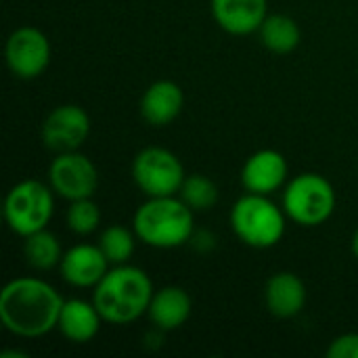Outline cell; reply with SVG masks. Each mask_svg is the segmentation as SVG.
Masks as SVG:
<instances>
[{
    "mask_svg": "<svg viewBox=\"0 0 358 358\" xmlns=\"http://www.w3.org/2000/svg\"><path fill=\"white\" fill-rule=\"evenodd\" d=\"M59 292L42 279H13L0 292V321L19 338H42L59 323L63 308Z\"/></svg>",
    "mask_w": 358,
    "mask_h": 358,
    "instance_id": "cell-1",
    "label": "cell"
},
{
    "mask_svg": "<svg viewBox=\"0 0 358 358\" xmlns=\"http://www.w3.org/2000/svg\"><path fill=\"white\" fill-rule=\"evenodd\" d=\"M153 283L143 268L115 264L96 283L92 302L103 321L113 325H128L149 310L153 298Z\"/></svg>",
    "mask_w": 358,
    "mask_h": 358,
    "instance_id": "cell-2",
    "label": "cell"
},
{
    "mask_svg": "<svg viewBox=\"0 0 358 358\" xmlns=\"http://www.w3.org/2000/svg\"><path fill=\"white\" fill-rule=\"evenodd\" d=\"M138 241L157 248H180L193 237V210L180 197H149L134 214Z\"/></svg>",
    "mask_w": 358,
    "mask_h": 358,
    "instance_id": "cell-3",
    "label": "cell"
},
{
    "mask_svg": "<svg viewBox=\"0 0 358 358\" xmlns=\"http://www.w3.org/2000/svg\"><path fill=\"white\" fill-rule=\"evenodd\" d=\"M285 216V210L273 203L268 195L248 193L233 206L231 227L245 245L266 250L283 239Z\"/></svg>",
    "mask_w": 358,
    "mask_h": 358,
    "instance_id": "cell-4",
    "label": "cell"
},
{
    "mask_svg": "<svg viewBox=\"0 0 358 358\" xmlns=\"http://www.w3.org/2000/svg\"><path fill=\"white\" fill-rule=\"evenodd\" d=\"M283 210L289 220L302 227H319L329 220L336 210V191L325 176L304 172L287 182Z\"/></svg>",
    "mask_w": 358,
    "mask_h": 358,
    "instance_id": "cell-5",
    "label": "cell"
},
{
    "mask_svg": "<svg viewBox=\"0 0 358 358\" xmlns=\"http://www.w3.org/2000/svg\"><path fill=\"white\" fill-rule=\"evenodd\" d=\"M50 189L52 187L29 178L17 182L8 191L4 199V220L15 235L25 239L46 229L55 212V199Z\"/></svg>",
    "mask_w": 358,
    "mask_h": 358,
    "instance_id": "cell-6",
    "label": "cell"
},
{
    "mask_svg": "<svg viewBox=\"0 0 358 358\" xmlns=\"http://www.w3.org/2000/svg\"><path fill=\"white\" fill-rule=\"evenodd\" d=\"M132 178L147 197L176 195L185 182L180 159L164 147H147L132 162Z\"/></svg>",
    "mask_w": 358,
    "mask_h": 358,
    "instance_id": "cell-7",
    "label": "cell"
},
{
    "mask_svg": "<svg viewBox=\"0 0 358 358\" xmlns=\"http://www.w3.org/2000/svg\"><path fill=\"white\" fill-rule=\"evenodd\" d=\"M48 182L63 199H86L92 197L99 187V172L86 155L78 151H65L50 162Z\"/></svg>",
    "mask_w": 358,
    "mask_h": 358,
    "instance_id": "cell-8",
    "label": "cell"
},
{
    "mask_svg": "<svg viewBox=\"0 0 358 358\" xmlns=\"http://www.w3.org/2000/svg\"><path fill=\"white\" fill-rule=\"evenodd\" d=\"M4 57L13 76L21 80H34L44 73L50 63V42L40 29L23 25L8 36Z\"/></svg>",
    "mask_w": 358,
    "mask_h": 358,
    "instance_id": "cell-9",
    "label": "cell"
},
{
    "mask_svg": "<svg viewBox=\"0 0 358 358\" xmlns=\"http://www.w3.org/2000/svg\"><path fill=\"white\" fill-rule=\"evenodd\" d=\"M90 134V117L78 105L55 107L42 124V143L55 153L78 151Z\"/></svg>",
    "mask_w": 358,
    "mask_h": 358,
    "instance_id": "cell-10",
    "label": "cell"
},
{
    "mask_svg": "<svg viewBox=\"0 0 358 358\" xmlns=\"http://www.w3.org/2000/svg\"><path fill=\"white\" fill-rule=\"evenodd\" d=\"M107 264L109 260L99 245L80 243L63 254L59 271L63 281L73 287H96V283L109 271Z\"/></svg>",
    "mask_w": 358,
    "mask_h": 358,
    "instance_id": "cell-11",
    "label": "cell"
},
{
    "mask_svg": "<svg viewBox=\"0 0 358 358\" xmlns=\"http://www.w3.org/2000/svg\"><path fill=\"white\" fill-rule=\"evenodd\" d=\"M287 159L275 149H262L248 157L241 170V182L248 193L271 195L287 180Z\"/></svg>",
    "mask_w": 358,
    "mask_h": 358,
    "instance_id": "cell-12",
    "label": "cell"
},
{
    "mask_svg": "<svg viewBox=\"0 0 358 358\" xmlns=\"http://www.w3.org/2000/svg\"><path fill=\"white\" fill-rule=\"evenodd\" d=\"M266 0H210L214 21L233 36L258 31L266 19Z\"/></svg>",
    "mask_w": 358,
    "mask_h": 358,
    "instance_id": "cell-13",
    "label": "cell"
},
{
    "mask_svg": "<svg viewBox=\"0 0 358 358\" xmlns=\"http://www.w3.org/2000/svg\"><path fill=\"white\" fill-rule=\"evenodd\" d=\"M185 105L182 88L172 80L153 82L141 99V115L147 124L162 128L172 124Z\"/></svg>",
    "mask_w": 358,
    "mask_h": 358,
    "instance_id": "cell-14",
    "label": "cell"
},
{
    "mask_svg": "<svg viewBox=\"0 0 358 358\" xmlns=\"http://www.w3.org/2000/svg\"><path fill=\"white\" fill-rule=\"evenodd\" d=\"M266 308L277 319H294L304 310L306 285L294 273H277L266 281Z\"/></svg>",
    "mask_w": 358,
    "mask_h": 358,
    "instance_id": "cell-15",
    "label": "cell"
},
{
    "mask_svg": "<svg viewBox=\"0 0 358 358\" xmlns=\"http://www.w3.org/2000/svg\"><path fill=\"white\" fill-rule=\"evenodd\" d=\"M191 298L182 287L168 285L153 294L149 304V319L162 331H174L182 327L191 317Z\"/></svg>",
    "mask_w": 358,
    "mask_h": 358,
    "instance_id": "cell-16",
    "label": "cell"
},
{
    "mask_svg": "<svg viewBox=\"0 0 358 358\" xmlns=\"http://www.w3.org/2000/svg\"><path fill=\"white\" fill-rule=\"evenodd\" d=\"M101 313L96 310L94 302H86V300H65L61 315H59V323L57 329L61 331L63 338H67L73 344H86L90 342L99 329H101Z\"/></svg>",
    "mask_w": 358,
    "mask_h": 358,
    "instance_id": "cell-17",
    "label": "cell"
},
{
    "mask_svg": "<svg viewBox=\"0 0 358 358\" xmlns=\"http://www.w3.org/2000/svg\"><path fill=\"white\" fill-rule=\"evenodd\" d=\"M258 31H260L262 44L271 52H277V55H287L296 50L302 40L300 25L287 15H266Z\"/></svg>",
    "mask_w": 358,
    "mask_h": 358,
    "instance_id": "cell-18",
    "label": "cell"
},
{
    "mask_svg": "<svg viewBox=\"0 0 358 358\" xmlns=\"http://www.w3.org/2000/svg\"><path fill=\"white\" fill-rule=\"evenodd\" d=\"M23 256H25V262L36 268V271H50L55 268L61 258H63V252H61V243L59 239L48 233L46 229L25 237V243H23Z\"/></svg>",
    "mask_w": 358,
    "mask_h": 358,
    "instance_id": "cell-19",
    "label": "cell"
},
{
    "mask_svg": "<svg viewBox=\"0 0 358 358\" xmlns=\"http://www.w3.org/2000/svg\"><path fill=\"white\" fill-rule=\"evenodd\" d=\"M178 195L193 212H208L218 201V187L206 174H191L185 178Z\"/></svg>",
    "mask_w": 358,
    "mask_h": 358,
    "instance_id": "cell-20",
    "label": "cell"
},
{
    "mask_svg": "<svg viewBox=\"0 0 358 358\" xmlns=\"http://www.w3.org/2000/svg\"><path fill=\"white\" fill-rule=\"evenodd\" d=\"M134 239L138 237L130 229L122 224H111L101 233L99 248L107 256L109 264H126L134 254Z\"/></svg>",
    "mask_w": 358,
    "mask_h": 358,
    "instance_id": "cell-21",
    "label": "cell"
},
{
    "mask_svg": "<svg viewBox=\"0 0 358 358\" xmlns=\"http://www.w3.org/2000/svg\"><path fill=\"white\" fill-rule=\"evenodd\" d=\"M65 218H67V227L76 235H90V233H94L99 229L101 210H99V206L90 197L76 199L67 208V216Z\"/></svg>",
    "mask_w": 358,
    "mask_h": 358,
    "instance_id": "cell-22",
    "label": "cell"
},
{
    "mask_svg": "<svg viewBox=\"0 0 358 358\" xmlns=\"http://www.w3.org/2000/svg\"><path fill=\"white\" fill-rule=\"evenodd\" d=\"M327 358H358V334L336 338L327 348Z\"/></svg>",
    "mask_w": 358,
    "mask_h": 358,
    "instance_id": "cell-23",
    "label": "cell"
},
{
    "mask_svg": "<svg viewBox=\"0 0 358 358\" xmlns=\"http://www.w3.org/2000/svg\"><path fill=\"white\" fill-rule=\"evenodd\" d=\"M2 358H10V357H17V358H25L27 355L25 352H21V350H4L2 355H0Z\"/></svg>",
    "mask_w": 358,
    "mask_h": 358,
    "instance_id": "cell-24",
    "label": "cell"
},
{
    "mask_svg": "<svg viewBox=\"0 0 358 358\" xmlns=\"http://www.w3.org/2000/svg\"><path fill=\"white\" fill-rule=\"evenodd\" d=\"M352 254L357 256V260H358V229H357V233H355V237H352Z\"/></svg>",
    "mask_w": 358,
    "mask_h": 358,
    "instance_id": "cell-25",
    "label": "cell"
}]
</instances>
